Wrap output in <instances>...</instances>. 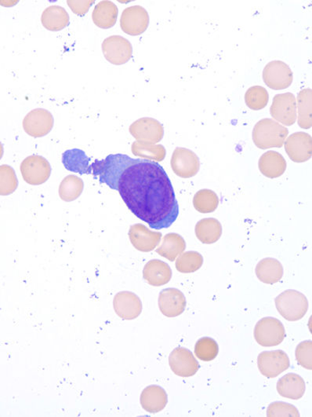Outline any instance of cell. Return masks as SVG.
Segmentation results:
<instances>
[{
	"label": "cell",
	"instance_id": "1",
	"mask_svg": "<svg viewBox=\"0 0 312 417\" xmlns=\"http://www.w3.org/2000/svg\"><path fill=\"white\" fill-rule=\"evenodd\" d=\"M86 174L118 191L129 210L155 230L171 226L178 217L171 179L155 161L110 154L95 160Z\"/></svg>",
	"mask_w": 312,
	"mask_h": 417
},
{
	"label": "cell",
	"instance_id": "2",
	"mask_svg": "<svg viewBox=\"0 0 312 417\" xmlns=\"http://www.w3.org/2000/svg\"><path fill=\"white\" fill-rule=\"evenodd\" d=\"M289 131L273 119H263L256 123L253 130V141L257 148L268 150L281 148L288 137Z\"/></svg>",
	"mask_w": 312,
	"mask_h": 417
},
{
	"label": "cell",
	"instance_id": "3",
	"mask_svg": "<svg viewBox=\"0 0 312 417\" xmlns=\"http://www.w3.org/2000/svg\"><path fill=\"white\" fill-rule=\"evenodd\" d=\"M275 307L283 319L289 321L302 319L308 309V301L305 295L295 290H287L278 295Z\"/></svg>",
	"mask_w": 312,
	"mask_h": 417
},
{
	"label": "cell",
	"instance_id": "4",
	"mask_svg": "<svg viewBox=\"0 0 312 417\" xmlns=\"http://www.w3.org/2000/svg\"><path fill=\"white\" fill-rule=\"evenodd\" d=\"M286 336L282 323L274 318H264L256 323L254 338L264 347H275L282 344Z\"/></svg>",
	"mask_w": 312,
	"mask_h": 417
},
{
	"label": "cell",
	"instance_id": "5",
	"mask_svg": "<svg viewBox=\"0 0 312 417\" xmlns=\"http://www.w3.org/2000/svg\"><path fill=\"white\" fill-rule=\"evenodd\" d=\"M20 169L23 179L32 186L44 184L49 179L51 174V167L48 160L38 155L26 158L22 161Z\"/></svg>",
	"mask_w": 312,
	"mask_h": 417
},
{
	"label": "cell",
	"instance_id": "6",
	"mask_svg": "<svg viewBox=\"0 0 312 417\" xmlns=\"http://www.w3.org/2000/svg\"><path fill=\"white\" fill-rule=\"evenodd\" d=\"M129 130L137 142L149 145H156L164 136V127L157 120L150 117L136 120Z\"/></svg>",
	"mask_w": 312,
	"mask_h": 417
},
{
	"label": "cell",
	"instance_id": "7",
	"mask_svg": "<svg viewBox=\"0 0 312 417\" xmlns=\"http://www.w3.org/2000/svg\"><path fill=\"white\" fill-rule=\"evenodd\" d=\"M263 79L269 89L284 90L293 83L294 74L289 65L282 60H273L264 67Z\"/></svg>",
	"mask_w": 312,
	"mask_h": 417
},
{
	"label": "cell",
	"instance_id": "8",
	"mask_svg": "<svg viewBox=\"0 0 312 417\" xmlns=\"http://www.w3.org/2000/svg\"><path fill=\"white\" fill-rule=\"evenodd\" d=\"M101 48L105 58L112 65H124L132 57L133 48L131 42L121 36L106 38Z\"/></svg>",
	"mask_w": 312,
	"mask_h": 417
},
{
	"label": "cell",
	"instance_id": "9",
	"mask_svg": "<svg viewBox=\"0 0 312 417\" xmlns=\"http://www.w3.org/2000/svg\"><path fill=\"white\" fill-rule=\"evenodd\" d=\"M271 117L285 126L295 124L297 117V99L292 93L277 95L270 108Z\"/></svg>",
	"mask_w": 312,
	"mask_h": 417
},
{
	"label": "cell",
	"instance_id": "10",
	"mask_svg": "<svg viewBox=\"0 0 312 417\" xmlns=\"http://www.w3.org/2000/svg\"><path fill=\"white\" fill-rule=\"evenodd\" d=\"M171 165L172 170L178 177L189 179L199 172L200 161L192 150L178 147L173 153Z\"/></svg>",
	"mask_w": 312,
	"mask_h": 417
},
{
	"label": "cell",
	"instance_id": "11",
	"mask_svg": "<svg viewBox=\"0 0 312 417\" xmlns=\"http://www.w3.org/2000/svg\"><path fill=\"white\" fill-rule=\"evenodd\" d=\"M288 355L281 349L264 352L257 358V366L261 373L269 379L277 378L290 368Z\"/></svg>",
	"mask_w": 312,
	"mask_h": 417
},
{
	"label": "cell",
	"instance_id": "12",
	"mask_svg": "<svg viewBox=\"0 0 312 417\" xmlns=\"http://www.w3.org/2000/svg\"><path fill=\"white\" fill-rule=\"evenodd\" d=\"M148 24V13L141 6H130L122 13L120 27L127 35H141L147 30Z\"/></svg>",
	"mask_w": 312,
	"mask_h": 417
},
{
	"label": "cell",
	"instance_id": "13",
	"mask_svg": "<svg viewBox=\"0 0 312 417\" xmlns=\"http://www.w3.org/2000/svg\"><path fill=\"white\" fill-rule=\"evenodd\" d=\"M52 114L44 109L33 110L23 120V129L33 138H41L48 134L53 127Z\"/></svg>",
	"mask_w": 312,
	"mask_h": 417
},
{
	"label": "cell",
	"instance_id": "14",
	"mask_svg": "<svg viewBox=\"0 0 312 417\" xmlns=\"http://www.w3.org/2000/svg\"><path fill=\"white\" fill-rule=\"evenodd\" d=\"M169 365L175 375L191 378L198 372L200 364L193 354L185 347L174 349L169 357Z\"/></svg>",
	"mask_w": 312,
	"mask_h": 417
},
{
	"label": "cell",
	"instance_id": "15",
	"mask_svg": "<svg viewBox=\"0 0 312 417\" xmlns=\"http://www.w3.org/2000/svg\"><path fill=\"white\" fill-rule=\"evenodd\" d=\"M287 155L296 163H303L311 158L312 139L305 132L291 134L284 143Z\"/></svg>",
	"mask_w": 312,
	"mask_h": 417
},
{
	"label": "cell",
	"instance_id": "16",
	"mask_svg": "<svg viewBox=\"0 0 312 417\" xmlns=\"http://www.w3.org/2000/svg\"><path fill=\"white\" fill-rule=\"evenodd\" d=\"M161 313L167 318H175L185 312L187 305L185 295L177 288H169L162 290L159 297Z\"/></svg>",
	"mask_w": 312,
	"mask_h": 417
},
{
	"label": "cell",
	"instance_id": "17",
	"mask_svg": "<svg viewBox=\"0 0 312 417\" xmlns=\"http://www.w3.org/2000/svg\"><path fill=\"white\" fill-rule=\"evenodd\" d=\"M129 238L136 250L142 252H149L155 250L162 238V233L153 232L141 224H134L129 231Z\"/></svg>",
	"mask_w": 312,
	"mask_h": 417
},
{
	"label": "cell",
	"instance_id": "18",
	"mask_svg": "<svg viewBox=\"0 0 312 417\" xmlns=\"http://www.w3.org/2000/svg\"><path fill=\"white\" fill-rule=\"evenodd\" d=\"M113 307L115 313L124 320L136 319L142 312L141 300L131 292H120L115 295Z\"/></svg>",
	"mask_w": 312,
	"mask_h": 417
},
{
	"label": "cell",
	"instance_id": "19",
	"mask_svg": "<svg viewBox=\"0 0 312 417\" xmlns=\"http://www.w3.org/2000/svg\"><path fill=\"white\" fill-rule=\"evenodd\" d=\"M143 277L149 285L160 287L167 285L171 280V268L165 262L152 259L145 264Z\"/></svg>",
	"mask_w": 312,
	"mask_h": 417
},
{
	"label": "cell",
	"instance_id": "20",
	"mask_svg": "<svg viewBox=\"0 0 312 417\" xmlns=\"http://www.w3.org/2000/svg\"><path fill=\"white\" fill-rule=\"evenodd\" d=\"M167 394L165 390L157 385L148 386L141 394V405L146 412L157 413L167 406Z\"/></svg>",
	"mask_w": 312,
	"mask_h": 417
},
{
	"label": "cell",
	"instance_id": "21",
	"mask_svg": "<svg viewBox=\"0 0 312 417\" xmlns=\"http://www.w3.org/2000/svg\"><path fill=\"white\" fill-rule=\"evenodd\" d=\"M277 391L283 398L298 400L305 393V383L301 376L289 373L282 376L277 383Z\"/></svg>",
	"mask_w": 312,
	"mask_h": 417
},
{
	"label": "cell",
	"instance_id": "22",
	"mask_svg": "<svg viewBox=\"0 0 312 417\" xmlns=\"http://www.w3.org/2000/svg\"><path fill=\"white\" fill-rule=\"evenodd\" d=\"M287 161L280 153L268 151L264 153L259 160L260 172L269 179L279 178L287 170Z\"/></svg>",
	"mask_w": 312,
	"mask_h": 417
},
{
	"label": "cell",
	"instance_id": "23",
	"mask_svg": "<svg viewBox=\"0 0 312 417\" xmlns=\"http://www.w3.org/2000/svg\"><path fill=\"white\" fill-rule=\"evenodd\" d=\"M118 13L117 6L114 3L101 1L95 6L92 13L93 22L100 29H111L117 23Z\"/></svg>",
	"mask_w": 312,
	"mask_h": 417
},
{
	"label": "cell",
	"instance_id": "24",
	"mask_svg": "<svg viewBox=\"0 0 312 417\" xmlns=\"http://www.w3.org/2000/svg\"><path fill=\"white\" fill-rule=\"evenodd\" d=\"M256 275L263 283L274 285L282 278L283 267L280 261L273 258L261 260L256 267Z\"/></svg>",
	"mask_w": 312,
	"mask_h": 417
},
{
	"label": "cell",
	"instance_id": "25",
	"mask_svg": "<svg viewBox=\"0 0 312 417\" xmlns=\"http://www.w3.org/2000/svg\"><path fill=\"white\" fill-rule=\"evenodd\" d=\"M41 23L44 28L50 31H60L70 24V15L60 6H51L42 13Z\"/></svg>",
	"mask_w": 312,
	"mask_h": 417
},
{
	"label": "cell",
	"instance_id": "26",
	"mask_svg": "<svg viewBox=\"0 0 312 417\" xmlns=\"http://www.w3.org/2000/svg\"><path fill=\"white\" fill-rule=\"evenodd\" d=\"M186 243L184 238L178 233H168L165 235L156 252L161 257L174 262L179 255L185 252Z\"/></svg>",
	"mask_w": 312,
	"mask_h": 417
},
{
	"label": "cell",
	"instance_id": "27",
	"mask_svg": "<svg viewBox=\"0 0 312 417\" xmlns=\"http://www.w3.org/2000/svg\"><path fill=\"white\" fill-rule=\"evenodd\" d=\"M222 234V226L218 219L214 218L203 219L195 226L196 237L203 244L216 243Z\"/></svg>",
	"mask_w": 312,
	"mask_h": 417
},
{
	"label": "cell",
	"instance_id": "28",
	"mask_svg": "<svg viewBox=\"0 0 312 417\" xmlns=\"http://www.w3.org/2000/svg\"><path fill=\"white\" fill-rule=\"evenodd\" d=\"M84 188V181L80 178L70 174L66 177L59 186V196L66 203H71L77 200L83 193Z\"/></svg>",
	"mask_w": 312,
	"mask_h": 417
},
{
	"label": "cell",
	"instance_id": "29",
	"mask_svg": "<svg viewBox=\"0 0 312 417\" xmlns=\"http://www.w3.org/2000/svg\"><path fill=\"white\" fill-rule=\"evenodd\" d=\"M311 95V89H304L298 94L297 98L298 124L304 129H310L312 125Z\"/></svg>",
	"mask_w": 312,
	"mask_h": 417
},
{
	"label": "cell",
	"instance_id": "30",
	"mask_svg": "<svg viewBox=\"0 0 312 417\" xmlns=\"http://www.w3.org/2000/svg\"><path fill=\"white\" fill-rule=\"evenodd\" d=\"M131 151L134 156L148 160H155V162H161L166 158V149L162 145H149L134 142L131 147Z\"/></svg>",
	"mask_w": 312,
	"mask_h": 417
},
{
	"label": "cell",
	"instance_id": "31",
	"mask_svg": "<svg viewBox=\"0 0 312 417\" xmlns=\"http://www.w3.org/2000/svg\"><path fill=\"white\" fill-rule=\"evenodd\" d=\"M219 205V198L215 192L202 190L196 193L193 199V205L200 213L214 212Z\"/></svg>",
	"mask_w": 312,
	"mask_h": 417
},
{
	"label": "cell",
	"instance_id": "32",
	"mask_svg": "<svg viewBox=\"0 0 312 417\" xmlns=\"http://www.w3.org/2000/svg\"><path fill=\"white\" fill-rule=\"evenodd\" d=\"M203 264L202 255L197 252H183L176 261V269L182 274H191L200 270Z\"/></svg>",
	"mask_w": 312,
	"mask_h": 417
},
{
	"label": "cell",
	"instance_id": "33",
	"mask_svg": "<svg viewBox=\"0 0 312 417\" xmlns=\"http://www.w3.org/2000/svg\"><path fill=\"white\" fill-rule=\"evenodd\" d=\"M269 96L267 90L261 86L249 87L245 94V102L250 110H261L268 105Z\"/></svg>",
	"mask_w": 312,
	"mask_h": 417
},
{
	"label": "cell",
	"instance_id": "34",
	"mask_svg": "<svg viewBox=\"0 0 312 417\" xmlns=\"http://www.w3.org/2000/svg\"><path fill=\"white\" fill-rule=\"evenodd\" d=\"M219 353V347L212 338H203L196 342L195 354L202 361H213Z\"/></svg>",
	"mask_w": 312,
	"mask_h": 417
},
{
	"label": "cell",
	"instance_id": "35",
	"mask_svg": "<svg viewBox=\"0 0 312 417\" xmlns=\"http://www.w3.org/2000/svg\"><path fill=\"white\" fill-rule=\"evenodd\" d=\"M18 185L15 170L9 165L0 167V194L8 196L15 192Z\"/></svg>",
	"mask_w": 312,
	"mask_h": 417
},
{
	"label": "cell",
	"instance_id": "36",
	"mask_svg": "<svg viewBox=\"0 0 312 417\" xmlns=\"http://www.w3.org/2000/svg\"><path fill=\"white\" fill-rule=\"evenodd\" d=\"M312 342L311 340L301 342L296 348V359L298 364L304 368L312 369Z\"/></svg>",
	"mask_w": 312,
	"mask_h": 417
},
{
	"label": "cell",
	"instance_id": "37",
	"mask_svg": "<svg viewBox=\"0 0 312 417\" xmlns=\"http://www.w3.org/2000/svg\"><path fill=\"white\" fill-rule=\"evenodd\" d=\"M267 416H300L297 409L290 404L283 402H276L271 403L268 408Z\"/></svg>",
	"mask_w": 312,
	"mask_h": 417
},
{
	"label": "cell",
	"instance_id": "38",
	"mask_svg": "<svg viewBox=\"0 0 312 417\" xmlns=\"http://www.w3.org/2000/svg\"><path fill=\"white\" fill-rule=\"evenodd\" d=\"M94 2V0H90V1H87V0L86 1H72V0H67V4L76 15L84 16L85 13L89 11L91 6Z\"/></svg>",
	"mask_w": 312,
	"mask_h": 417
}]
</instances>
